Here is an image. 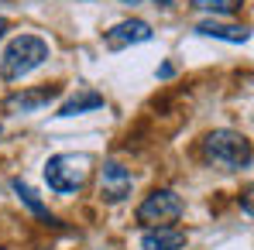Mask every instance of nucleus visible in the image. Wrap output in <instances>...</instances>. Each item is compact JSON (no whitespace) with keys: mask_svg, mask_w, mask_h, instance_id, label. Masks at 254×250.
<instances>
[{"mask_svg":"<svg viewBox=\"0 0 254 250\" xmlns=\"http://www.w3.org/2000/svg\"><path fill=\"white\" fill-rule=\"evenodd\" d=\"M52 48L38 35H17L14 42L0 51V79L3 83H21L24 76H31L38 65L48 62Z\"/></svg>","mask_w":254,"mask_h":250,"instance_id":"obj_2","label":"nucleus"},{"mask_svg":"<svg viewBox=\"0 0 254 250\" xmlns=\"http://www.w3.org/2000/svg\"><path fill=\"white\" fill-rule=\"evenodd\" d=\"M186 247V230L179 226H158V230H144L141 250H182Z\"/></svg>","mask_w":254,"mask_h":250,"instance_id":"obj_8","label":"nucleus"},{"mask_svg":"<svg viewBox=\"0 0 254 250\" xmlns=\"http://www.w3.org/2000/svg\"><path fill=\"white\" fill-rule=\"evenodd\" d=\"M121 3H130V7H134V3H144V0H121Z\"/></svg>","mask_w":254,"mask_h":250,"instance_id":"obj_16","label":"nucleus"},{"mask_svg":"<svg viewBox=\"0 0 254 250\" xmlns=\"http://www.w3.org/2000/svg\"><path fill=\"white\" fill-rule=\"evenodd\" d=\"M196 10H206V14H220V17H234L241 14L244 0H192Z\"/></svg>","mask_w":254,"mask_h":250,"instance_id":"obj_12","label":"nucleus"},{"mask_svg":"<svg viewBox=\"0 0 254 250\" xmlns=\"http://www.w3.org/2000/svg\"><path fill=\"white\" fill-rule=\"evenodd\" d=\"M0 137H3V127H0Z\"/></svg>","mask_w":254,"mask_h":250,"instance_id":"obj_17","label":"nucleus"},{"mask_svg":"<svg viewBox=\"0 0 254 250\" xmlns=\"http://www.w3.org/2000/svg\"><path fill=\"white\" fill-rule=\"evenodd\" d=\"M7 31H10V21H7V17H0V42H3V35H7Z\"/></svg>","mask_w":254,"mask_h":250,"instance_id":"obj_14","label":"nucleus"},{"mask_svg":"<svg viewBox=\"0 0 254 250\" xmlns=\"http://www.w3.org/2000/svg\"><path fill=\"white\" fill-rule=\"evenodd\" d=\"M203 161L220 171H244L251 168V141L241 130H210L203 137Z\"/></svg>","mask_w":254,"mask_h":250,"instance_id":"obj_1","label":"nucleus"},{"mask_svg":"<svg viewBox=\"0 0 254 250\" xmlns=\"http://www.w3.org/2000/svg\"><path fill=\"white\" fill-rule=\"evenodd\" d=\"M182 199H179V192L175 189H151L144 199H141V206L134 212V219L144 226V230H158V226H175L179 219H182Z\"/></svg>","mask_w":254,"mask_h":250,"instance_id":"obj_4","label":"nucleus"},{"mask_svg":"<svg viewBox=\"0 0 254 250\" xmlns=\"http://www.w3.org/2000/svg\"><path fill=\"white\" fill-rule=\"evenodd\" d=\"M196 31H199V35H206V38H220V42H230V45H244V42H251V31H248L244 24L199 21V24H196Z\"/></svg>","mask_w":254,"mask_h":250,"instance_id":"obj_9","label":"nucleus"},{"mask_svg":"<svg viewBox=\"0 0 254 250\" xmlns=\"http://www.w3.org/2000/svg\"><path fill=\"white\" fill-rule=\"evenodd\" d=\"M59 86H38V89H17L3 100V110L10 117H28V113H42L48 103L59 100Z\"/></svg>","mask_w":254,"mask_h":250,"instance_id":"obj_6","label":"nucleus"},{"mask_svg":"<svg viewBox=\"0 0 254 250\" xmlns=\"http://www.w3.org/2000/svg\"><path fill=\"white\" fill-rule=\"evenodd\" d=\"M155 38V31H151V24L148 21H141V17H127L121 24H114L107 35H103V45L110 48V51H121V48H130V45H144Z\"/></svg>","mask_w":254,"mask_h":250,"instance_id":"obj_7","label":"nucleus"},{"mask_svg":"<svg viewBox=\"0 0 254 250\" xmlns=\"http://www.w3.org/2000/svg\"><path fill=\"white\" fill-rule=\"evenodd\" d=\"M89 175H93V158H89V154L65 151V154H52V158L45 161V182H48V189L59 192V196H76V192H83Z\"/></svg>","mask_w":254,"mask_h":250,"instance_id":"obj_3","label":"nucleus"},{"mask_svg":"<svg viewBox=\"0 0 254 250\" xmlns=\"http://www.w3.org/2000/svg\"><path fill=\"white\" fill-rule=\"evenodd\" d=\"M134 189V175L130 168L121 165V161H103L100 168V199L110 202V206H121Z\"/></svg>","mask_w":254,"mask_h":250,"instance_id":"obj_5","label":"nucleus"},{"mask_svg":"<svg viewBox=\"0 0 254 250\" xmlns=\"http://www.w3.org/2000/svg\"><path fill=\"white\" fill-rule=\"evenodd\" d=\"M93 110H103V93H96V89H79L72 100H65V103L59 106L55 117H76V113H93Z\"/></svg>","mask_w":254,"mask_h":250,"instance_id":"obj_10","label":"nucleus"},{"mask_svg":"<svg viewBox=\"0 0 254 250\" xmlns=\"http://www.w3.org/2000/svg\"><path fill=\"white\" fill-rule=\"evenodd\" d=\"M155 7H172V0H155Z\"/></svg>","mask_w":254,"mask_h":250,"instance_id":"obj_15","label":"nucleus"},{"mask_svg":"<svg viewBox=\"0 0 254 250\" xmlns=\"http://www.w3.org/2000/svg\"><path fill=\"white\" fill-rule=\"evenodd\" d=\"M158 76H162V79H172V76H175V65H162Z\"/></svg>","mask_w":254,"mask_h":250,"instance_id":"obj_13","label":"nucleus"},{"mask_svg":"<svg viewBox=\"0 0 254 250\" xmlns=\"http://www.w3.org/2000/svg\"><path fill=\"white\" fill-rule=\"evenodd\" d=\"M14 192H17V196H21V202H24V206L31 209V212H35V216H38V219H42L45 226H59V219H55V216H52V212H48V206H45L42 199H38V192H35V189H31V185H24V182H21V178H17V182H14Z\"/></svg>","mask_w":254,"mask_h":250,"instance_id":"obj_11","label":"nucleus"}]
</instances>
